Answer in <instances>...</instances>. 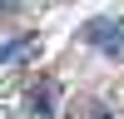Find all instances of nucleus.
Segmentation results:
<instances>
[{"label": "nucleus", "mask_w": 124, "mask_h": 119, "mask_svg": "<svg viewBox=\"0 0 124 119\" xmlns=\"http://www.w3.org/2000/svg\"><path fill=\"white\" fill-rule=\"evenodd\" d=\"M85 45H94L99 55H124V15H94L79 30Z\"/></svg>", "instance_id": "f257e3e1"}, {"label": "nucleus", "mask_w": 124, "mask_h": 119, "mask_svg": "<svg viewBox=\"0 0 124 119\" xmlns=\"http://www.w3.org/2000/svg\"><path fill=\"white\" fill-rule=\"evenodd\" d=\"M30 114H40V119H55V84H50V79H40V84L30 89Z\"/></svg>", "instance_id": "f03ea898"}, {"label": "nucleus", "mask_w": 124, "mask_h": 119, "mask_svg": "<svg viewBox=\"0 0 124 119\" xmlns=\"http://www.w3.org/2000/svg\"><path fill=\"white\" fill-rule=\"evenodd\" d=\"M10 10H15V5H0V15H10Z\"/></svg>", "instance_id": "7ed1b4c3"}]
</instances>
